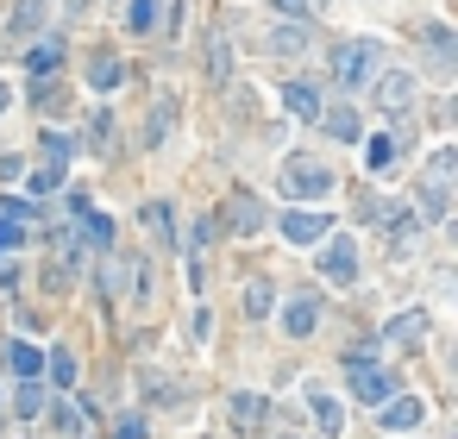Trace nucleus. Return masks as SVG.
Wrapping results in <instances>:
<instances>
[{"label": "nucleus", "mask_w": 458, "mask_h": 439, "mask_svg": "<svg viewBox=\"0 0 458 439\" xmlns=\"http://www.w3.org/2000/svg\"><path fill=\"white\" fill-rule=\"evenodd\" d=\"M326 189H333V170H326V164H302V158L283 164V195H308V201H320Z\"/></svg>", "instance_id": "3"}, {"label": "nucleus", "mask_w": 458, "mask_h": 439, "mask_svg": "<svg viewBox=\"0 0 458 439\" xmlns=\"http://www.w3.org/2000/svg\"><path fill=\"white\" fill-rule=\"evenodd\" d=\"M352 389H358V408H377V402L396 396V377H389L383 364H358V371H352Z\"/></svg>", "instance_id": "5"}, {"label": "nucleus", "mask_w": 458, "mask_h": 439, "mask_svg": "<svg viewBox=\"0 0 458 439\" xmlns=\"http://www.w3.org/2000/svg\"><path fill=\"white\" fill-rule=\"evenodd\" d=\"M364 151H370V158H364V164H370V176H383L389 164H396V138H383V132H377V138L364 144Z\"/></svg>", "instance_id": "20"}, {"label": "nucleus", "mask_w": 458, "mask_h": 439, "mask_svg": "<svg viewBox=\"0 0 458 439\" xmlns=\"http://www.w3.org/2000/svg\"><path fill=\"white\" fill-rule=\"evenodd\" d=\"M0 113H7V89H0Z\"/></svg>", "instance_id": "31"}, {"label": "nucleus", "mask_w": 458, "mask_h": 439, "mask_svg": "<svg viewBox=\"0 0 458 439\" xmlns=\"http://www.w3.org/2000/svg\"><path fill=\"white\" fill-rule=\"evenodd\" d=\"M452 176H458V151H452V144H439V151L427 158V176H421V213H427V220H446Z\"/></svg>", "instance_id": "1"}, {"label": "nucleus", "mask_w": 458, "mask_h": 439, "mask_svg": "<svg viewBox=\"0 0 458 439\" xmlns=\"http://www.w3.org/2000/svg\"><path fill=\"white\" fill-rule=\"evenodd\" d=\"M50 408V427H57V439H76L82 433V414H76V402H44Z\"/></svg>", "instance_id": "17"}, {"label": "nucleus", "mask_w": 458, "mask_h": 439, "mask_svg": "<svg viewBox=\"0 0 458 439\" xmlns=\"http://www.w3.org/2000/svg\"><path fill=\"white\" fill-rule=\"evenodd\" d=\"M377 57H383V44H377V38H352V44H340V57H333L340 89H364V82L377 76Z\"/></svg>", "instance_id": "2"}, {"label": "nucleus", "mask_w": 458, "mask_h": 439, "mask_svg": "<svg viewBox=\"0 0 458 439\" xmlns=\"http://www.w3.org/2000/svg\"><path fill=\"white\" fill-rule=\"evenodd\" d=\"M208 76H214V82H226V76H233V38H226V26L208 38Z\"/></svg>", "instance_id": "13"}, {"label": "nucleus", "mask_w": 458, "mask_h": 439, "mask_svg": "<svg viewBox=\"0 0 458 439\" xmlns=\"http://www.w3.org/2000/svg\"><path fill=\"white\" fill-rule=\"evenodd\" d=\"M271 50H283V57H302V50H308V32L283 26V32H271Z\"/></svg>", "instance_id": "24"}, {"label": "nucleus", "mask_w": 458, "mask_h": 439, "mask_svg": "<svg viewBox=\"0 0 458 439\" xmlns=\"http://www.w3.org/2000/svg\"><path fill=\"white\" fill-rule=\"evenodd\" d=\"M314 427H320V433H326V439H333V433H340V427H346V408H340V402H333V396H320V402H314Z\"/></svg>", "instance_id": "18"}, {"label": "nucleus", "mask_w": 458, "mask_h": 439, "mask_svg": "<svg viewBox=\"0 0 458 439\" xmlns=\"http://www.w3.org/2000/svg\"><path fill=\"white\" fill-rule=\"evenodd\" d=\"M264 408H271L264 396H251V389H239V396H233V427H245V433H251V427H264Z\"/></svg>", "instance_id": "12"}, {"label": "nucleus", "mask_w": 458, "mask_h": 439, "mask_svg": "<svg viewBox=\"0 0 458 439\" xmlns=\"http://www.w3.org/2000/svg\"><path fill=\"white\" fill-rule=\"evenodd\" d=\"M38 19H44V0H19V13H13V26H19V32H32Z\"/></svg>", "instance_id": "28"}, {"label": "nucleus", "mask_w": 458, "mask_h": 439, "mask_svg": "<svg viewBox=\"0 0 458 439\" xmlns=\"http://www.w3.org/2000/svg\"><path fill=\"white\" fill-rule=\"evenodd\" d=\"M119 82H126V63L101 50V57H95V69H88V89H95V95H113Z\"/></svg>", "instance_id": "10"}, {"label": "nucleus", "mask_w": 458, "mask_h": 439, "mask_svg": "<svg viewBox=\"0 0 458 439\" xmlns=\"http://www.w3.org/2000/svg\"><path fill=\"white\" fill-rule=\"evenodd\" d=\"M277 7H283L289 19H302V13H308V0H277Z\"/></svg>", "instance_id": "30"}, {"label": "nucleus", "mask_w": 458, "mask_h": 439, "mask_svg": "<svg viewBox=\"0 0 458 439\" xmlns=\"http://www.w3.org/2000/svg\"><path fill=\"white\" fill-rule=\"evenodd\" d=\"M13 408H19L26 420H32V414H44V389H38V383L26 377V383H19V396H13Z\"/></svg>", "instance_id": "25"}, {"label": "nucleus", "mask_w": 458, "mask_h": 439, "mask_svg": "<svg viewBox=\"0 0 458 439\" xmlns=\"http://www.w3.org/2000/svg\"><path fill=\"white\" fill-rule=\"evenodd\" d=\"M421 414H427V408H421L415 396H389V402H383V427H389V433H408V427H421Z\"/></svg>", "instance_id": "9"}, {"label": "nucleus", "mask_w": 458, "mask_h": 439, "mask_svg": "<svg viewBox=\"0 0 458 439\" xmlns=\"http://www.w3.org/2000/svg\"><path fill=\"white\" fill-rule=\"evenodd\" d=\"M113 439H145V420H139V414H126V420H119V433H113Z\"/></svg>", "instance_id": "29"}, {"label": "nucleus", "mask_w": 458, "mask_h": 439, "mask_svg": "<svg viewBox=\"0 0 458 439\" xmlns=\"http://www.w3.org/2000/svg\"><path fill=\"white\" fill-rule=\"evenodd\" d=\"M283 233H289L295 245H320V239H326V213H314V207L302 213V207H295V213H283Z\"/></svg>", "instance_id": "7"}, {"label": "nucleus", "mask_w": 458, "mask_h": 439, "mask_svg": "<svg viewBox=\"0 0 458 439\" xmlns=\"http://www.w3.org/2000/svg\"><path fill=\"white\" fill-rule=\"evenodd\" d=\"M320 276L340 282V289L358 282V245H352V239H326V245H320Z\"/></svg>", "instance_id": "4"}, {"label": "nucleus", "mask_w": 458, "mask_h": 439, "mask_svg": "<svg viewBox=\"0 0 458 439\" xmlns=\"http://www.w3.org/2000/svg\"><path fill=\"white\" fill-rule=\"evenodd\" d=\"M271 302H277V296H271V282H251V289H245V314H251V320H264V314H271Z\"/></svg>", "instance_id": "23"}, {"label": "nucleus", "mask_w": 458, "mask_h": 439, "mask_svg": "<svg viewBox=\"0 0 458 439\" xmlns=\"http://www.w3.org/2000/svg\"><path fill=\"white\" fill-rule=\"evenodd\" d=\"M326 132H333V138H358V113H352V107L326 113Z\"/></svg>", "instance_id": "27"}, {"label": "nucleus", "mask_w": 458, "mask_h": 439, "mask_svg": "<svg viewBox=\"0 0 458 439\" xmlns=\"http://www.w3.org/2000/svg\"><path fill=\"white\" fill-rule=\"evenodd\" d=\"M50 377H57V389H70L76 383V358L70 351H50Z\"/></svg>", "instance_id": "26"}, {"label": "nucleus", "mask_w": 458, "mask_h": 439, "mask_svg": "<svg viewBox=\"0 0 458 439\" xmlns=\"http://www.w3.org/2000/svg\"><path fill=\"white\" fill-rule=\"evenodd\" d=\"M427 339V314H402V320H389V345H421Z\"/></svg>", "instance_id": "15"}, {"label": "nucleus", "mask_w": 458, "mask_h": 439, "mask_svg": "<svg viewBox=\"0 0 458 439\" xmlns=\"http://www.w3.org/2000/svg\"><path fill=\"white\" fill-rule=\"evenodd\" d=\"M57 63H63V38H44V44H32V76H50Z\"/></svg>", "instance_id": "19"}, {"label": "nucleus", "mask_w": 458, "mask_h": 439, "mask_svg": "<svg viewBox=\"0 0 458 439\" xmlns=\"http://www.w3.org/2000/svg\"><path fill=\"white\" fill-rule=\"evenodd\" d=\"M314 327H320V302H314V296H295V302L283 308V333H289V339H308Z\"/></svg>", "instance_id": "8"}, {"label": "nucleus", "mask_w": 458, "mask_h": 439, "mask_svg": "<svg viewBox=\"0 0 458 439\" xmlns=\"http://www.w3.org/2000/svg\"><path fill=\"white\" fill-rule=\"evenodd\" d=\"M7 364H13V377H38V371H44V351L26 345V339H13V345H7Z\"/></svg>", "instance_id": "14"}, {"label": "nucleus", "mask_w": 458, "mask_h": 439, "mask_svg": "<svg viewBox=\"0 0 458 439\" xmlns=\"http://www.w3.org/2000/svg\"><path fill=\"white\" fill-rule=\"evenodd\" d=\"M157 13H164V0H133L126 26H133V32H151V26H157Z\"/></svg>", "instance_id": "22"}, {"label": "nucleus", "mask_w": 458, "mask_h": 439, "mask_svg": "<svg viewBox=\"0 0 458 439\" xmlns=\"http://www.w3.org/2000/svg\"><path fill=\"white\" fill-rule=\"evenodd\" d=\"M26 239H32V233H26V220H7V213H0V258H13Z\"/></svg>", "instance_id": "21"}, {"label": "nucleus", "mask_w": 458, "mask_h": 439, "mask_svg": "<svg viewBox=\"0 0 458 439\" xmlns=\"http://www.w3.org/2000/svg\"><path fill=\"white\" fill-rule=\"evenodd\" d=\"M283 101H289V113H295V119H320V89H314V82H289V89H283Z\"/></svg>", "instance_id": "11"}, {"label": "nucleus", "mask_w": 458, "mask_h": 439, "mask_svg": "<svg viewBox=\"0 0 458 439\" xmlns=\"http://www.w3.org/2000/svg\"><path fill=\"white\" fill-rule=\"evenodd\" d=\"M415 101V76H408V69H389V76H377V107L383 113H402Z\"/></svg>", "instance_id": "6"}, {"label": "nucleus", "mask_w": 458, "mask_h": 439, "mask_svg": "<svg viewBox=\"0 0 458 439\" xmlns=\"http://www.w3.org/2000/svg\"><path fill=\"white\" fill-rule=\"evenodd\" d=\"M226 227H233V233H264V207H257V201H233Z\"/></svg>", "instance_id": "16"}]
</instances>
